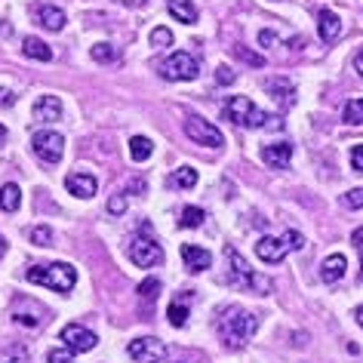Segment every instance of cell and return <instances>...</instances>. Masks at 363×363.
<instances>
[{
	"label": "cell",
	"mask_w": 363,
	"mask_h": 363,
	"mask_svg": "<svg viewBox=\"0 0 363 363\" xmlns=\"http://www.w3.org/2000/svg\"><path fill=\"white\" fill-rule=\"evenodd\" d=\"M130 357L135 363H163L167 360V345H163L160 339H154V335H145V339H133L130 342Z\"/></svg>",
	"instance_id": "cell-9"
},
{
	"label": "cell",
	"mask_w": 363,
	"mask_h": 363,
	"mask_svg": "<svg viewBox=\"0 0 363 363\" xmlns=\"http://www.w3.org/2000/svg\"><path fill=\"white\" fill-rule=\"evenodd\" d=\"M38 22L43 25L47 31H62L65 28V13L59 10V6H52V4H40L38 6Z\"/></svg>",
	"instance_id": "cell-17"
},
{
	"label": "cell",
	"mask_w": 363,
	"mask_h": 363,
	"mask_svg": "<svg viewBox=\"0 0 363 363\" xmlns=\"http://www.w3.org/2000/svg\"><path fill=\"white\" fill-rule=\"evenodd\" d=\"M317 28H320L323 43H333L342 34V19L333 10H320V13H317Z\"/></svg>",
	"instance_id": "cell-16"
},
{
	"label": "cell",
	"mask_w": 363,
	"mask_h": 363,
	"mask_svg": "<svg viewBox=\"0 0 363 363\" xmlns=\"http://www.w3.org/2000/svg\"><path fill=\"white\" fill-rule=\"evenodd\" d=\"M130 259H133V265H139V268H154L163 262V250H160V243L151 238H133Z\"/></svg>",
	"instance_id": "cell-10"
},
{
	"label": "cell",
	"mask_w": 363,
	"mask_h": 363,
	"mask_svg": "<svg viewBox=\"0 0 363 363\" xmlns=\"http://www.w3.org/2000/svg\"><path fill=\"white\" fill-rule=\"evenodd\" d=\"M342 203L348 206V210H360L363 206V188H351L348 194H342Z\"/></svg>",
	"instance_id": "cell-32"
},
{
	"label": "cell",
	"mask_w": 363,
	"mask_h": 363,
	"mask_svg": "<svg viewBox=\"0 0 363 363\" xmlns=\"http://www.w3.org/2000/svg\"><path fill=\"white\" fill-rule=\"evenodd\" d=\"M19 203H22V191H19V185L6 182V185L0 188V210H4V213H16V210H19Z\"/></svg>",
	"instance_id": "cell-21"
},
{
	"label": "cell",
	"mask_w": 363,
	"mask_h": 363,
	"mask_svg": "<svg viewBox=\"0 0 363 363\" xmlns=\"http://www.w3.org/2000/svg\"><path fill=\"white\" fill-rule=\"evenodd\" d=\"M31 280V284L38 286H47V289H56V293H71L77 284V271L68 265V262H52V265H34L28 268V274H25Z\"/></svg>",
	"instance_id": "cell-4"
},
{
	"label": "cell",
	"mask_w": 363,
	"mask_h": 363,
	"mask_svg": "<svg viewBox=\"0 0 363 363\" xmlns=\"http://www.w3.org/2000/svg\"><path fill=\"white\" fill-rule=\"evenodd\" d=\"M13 93H10V89H4V86H0V108H4V105H13Z\"/></svg>",
	"instance_id": "cell-41"
},
{
	"label": "cell",
	"mask_w": 363,
	"mask_h": 363,
	"mask_svg": "<svg viewBox=\"0 0 363 363\" xmlns=\"http://www.w3.org/2000/svg\"><path fill=\"white\" fill-rule=\"evenodd\" d=\"M167 10H169L172 19L182 22V25H194L197 22V6L191 4V0H169Z\"/></svg>",
	"instance_id": "cell-20"
},
{
	"label": "cell",
	"mask_w": 363,
	"mask_h": 363,
	"mask_svg": "<svg viewBox=\"0 0 363 363\" xmlns=\"http://www.w3.org/2000/svg\"><path fill=\"white\" fill-rule=\"evenodd\" d=\"M169 185H172V188H194V185H197V169L179 167V169L169 176Z\"/></svg>",
	"instance_id": "cell-24"
},
{
	"label": "cell",
	"mask_w": 363,
	"mask_h": 363,
	"mask_svg": "<svg viewBox=\"0 0 363 363\" xmlns=\"http://www.w3.org/2000/svg\"><path fill=\"white\" fill-rule=\"evenodd\" d=\"M256 330H259V317L247 314L238 305H228L219 317V335L225 339L228 348H243V345L256 335Z\"/></svg>",
	"instance_id": "cell-2"
},
{
	"label": "cell",
	"mask_w": 363,
	"mask_h": 363,
	"mask_svg": "<svg viewBox=\"0 0 363 363\" xmlns=\"http://www.w3.org/2000/svg\"><path fill=\"white\" fill-rule=\"evenodd\" d=\"M10 363H22V360H10Z\"/></svg>",
	"instance_id": "cell-47"
},
{
	"label": "cell",
	"mask_w": 363,
	"mask_h": 363,
	"mask_svg": "<svg viewBox=\"0 0 363 363\" xmlns=\"http://www.w3.org/2000/svg\"><path fill=\"white\" fill-rule=\"evenodd\" d=\"M225 121L238 123V126H250V130H262V126H271V130H284V117H271L265 111H259L256 102L250 96H231L222 108Z\"/></svg>",
	"instance_id": "cell-1"
},
{
	"label": "cell",
	"mask_w": 363,
	"mask_h": 363,
	"mask_svg": "<svg viewBox=\"0 0 363 363\" xmlns=\"http://www.w3.org/2000/svg\"><path fill=\"white\" fill-rule=\"evenodd\" d=\"M4 135H6V126H4V123H0V139H4Z\"/></svg>",
	"instance_id": "cell-46"
},
{
	"label": "cell",
	"mask_w": 363,
	"mask_h": 363,
	"mask_svg": "<svg viewBox=\"0 0 363 363\" xmlns=\"http://www.w3.org/2000/svg\"><path fill=\"white\" fill-rule=\"evenodd\" d=\"M108 213H111V216H123L126 213V197L123 194H114L111 201H108Z\"/></svg>",
	"instance_id": "cell-36"
},
{
	"label": "cell",
	"mask_w": 363,
	"mask_h": 363,
	"mask_svg": "<svg viewBox=\"0 0 363 363\" xmlns=\"http://www.w3.org/2000/svg\"><path fill=\"white\" fill-rule=\"evenodd\" d=\"M185 135L194 139V145H206V148H222L225 145V135L219 133V126H213L210 121H203L197 114H191L185 121Z\"/></svg>",
	"instance_id": "cell-7"
},
{
	"label": "cell",
	"mask_w": 363,
	"mask_h": 363,
	"mask_svg": "<svg viewBox=\"0 0 363 363\" xmlns=\"http://www.w3.org/2000/svg\"><path fill=\"white\" fill-rule=\"evenodd\" d=\"M157 68H160V77H167V80H194L197 74H201V65H197V59L191 56V52H185V50H179V52H172V56H167Z\"/></svg>",
	"instance_id": "cell-6"
},
{
	"label": "cell",
	"mask_w": 363,
	"mask_h": 363,
	"mask_svg": "<svg viewBox=\"0 0 363 363\" xmlns=\"http://www.w3.org/2000/svg\"><path fill=\"white\" fill-rule=\"evenodd\" d=\"M182 262H185L188 271H206L213 265V256L203 247H194V243H182Z\"/></svg>",
	"instance_id": "cell-14"
},
{
	"label": "cell",
	"mask_w": 363,
	"mask_h": 363,
	"mask_svg": "<svg viewBox=\"0 0 363 363\" xmlns=\"http://www.w3.org/2000/svg\"><path fill=\"white\" fill-rule=\"evenodd\" d=\"M293 160V145L289 142H277L262 148V163H268V169H286Z\"/></svg>",
	"instance_id": "cell-12"
},
{
	"label": "cell",
	"mask_w": 363,
	"mask_h": 363,
	"mask_svg": "<svg viewBox=\"0 0 363 363\" xmlns=\"http://www.w3.org/2000/svg\"><path fill=\"white\" fill-rule=\"evenodd\" d=\"M234 80H238V74H234L228 65H219V68H216V84H219V86H231Z\"/></svg>",
	"instance_id": "cell-34"
},
{
	"label": "cell",
	"mask_w": 363,
	"mask_h": 363,
	"mask_svg": "<svg viewBox=\"0 0 363 363\" xmlns=\"http://www.w3.org/2000/svg\"><path fill=\"white\" fill-rule=\"evenodd\" d=\"M139 296H142V302H154V298L160 296V280L157 277H148V280H142V286H139Z\"/></svg>",
	"instance_id": "cell-28"
},
{
	"label": "cell",
	"mask_w": 363,
	"mask_h": 363,
	"mask_svg": "<svg viewBox=\"0 0 363 363\" xmlns=\"http://www.w3.org/2000/svg\"><path fill=\"white\" fill-rule=\"evenodd\" d=\"M259 43L262 47H271V43H277V34L274 31H259Z\"/></svg>",
	"instance_id": "cell-39"
},
{
	"label": "cell",
	"mask_w": 363,
	"mask_h": 363,
	"mask_svg": "<svg viewBox=\"0 0 363 363\" xmlns=\"http://www.w3.org/2000/svg\"><path fill=\"white\" fill-rule=\"evenodd\" d=\"M34 117H38V121H47V123L59 121L62 117V102L56 96H40L38 102H34Z\"/></svg>",
	"instance_id": "cell-18"
},
{
	"label": "cell",
	"mask_w": 363,
	"mask_h": 363,
	"mask_svg": "<svg viewBox=\"0 0 363 363\" xmlns=\"http://www.w3.org/2000/svg\"><path fill=\"white\" fill-rule=\"evenodd\" d=\"M268 93L277 99V105H280V108H289V105L296 102V86L289 84V80H284V77L268 80Z\"/></svg>",
	"instance_id": "cell-19"
},
{
	"label": "cell",
	"mask_w": 363,
	"mask_h": 363,
	"mask_svg": "<svg viewBox=\"0 0 363 363\" xmlns=\"http://www.w3.org/2000/svg\"><path fill=\"white\" fill-rule=\"evenodd\" d=\"M16 323H22V326H38V317H28V314H16Z\"/></svg>",
	"instance_id": "cell-40"
},
{
	"label": "cell",
	"mask_w": 363,
	"mask_h": 363,
	"mask_svg": "<svg viewBox=\"0 0 363 363\" xmlns=\"http://www.w3.org/2000/svg\"><path fill=\"white\" fill-rule=\"evenodd\" d=\"M302 247H305L302 231H293V228H289L284 238H262V240L256 243V256H259L262 262H268V265H277V262L286 259L289 250H302Z\"/></svg>",
	"instance_id": "cell-5"
},
{
	"label": "cell",
	"mask_w": 363,
	"mask_h": 363,
	"mask_svg": "<svg viewBox=\"0 0 363 363\" xmlns=\"http://www.w3.org/2000/svg\"><path fill=\"white\" fill-rule=\"evenodd\" d=\"M4 256H6V240L0 238V259H4Z\"/></svg>",
	"instance_id": "cell-45"
},
{
	"label": "cell",
	"mask_w": 363,
	"mask_h": 363,
	"mask_svg": "<svg viewBox=\"0 0 363 363\" xmlns=\"http://www.w3.org/2000/svg\"><path fill=\"white\" fill-rule=\"evenodd\" d=\"M354 68H357V71H360V77H363V50L357 52V56H354Z\"/></svg>",
	"instance_id": "cell-42"
},
{
	"label": "cell",
	"mask_w": 363,
	"mask_h": 363,
	"mask_svg": "<svg viewBox=\"0 0 363 363\" xmlns=\"http://www.w3.org/2000/svg\"><path fill=\"white\" fill-rule=\"evenodd\" d=\"M345 268H348V262H345L342 252H333V256H326L323 259V265H320V280L323 284H339V280L345 277Z\"/></svg>",
	"instance_id": "cell-15"
},
{
	"label": "cell",
	"mask_w": 363,
	"mask_h": 363,
	"mask_svg": "<svg viewBox=\"0 0 363 363\" xmlns=\"http://www.w3.org/2000/svg\"><path fill=\"white\" fill-rule=\"evenodd\" d=\"M121 4H123V6H145L148 0H121Z\"/></svg>",
	"instance_id": "cell-43"
},
{
	"label": "cell",
	"mask_w": 363,
	"mask_h": 363,
	"mask_svg": "<svg viewBox=\"0 0 363 363\" xmlns=\"http://www.w3.org/2000/svg\"><path fill=\"white\" fill-rule=\"evenodd\" d=\"M234 56H238V59H243V62H250L252 68H262V65H265V59H262V56H256V52H250L247 47H234Z\"/></svg>",
	"instance_id": "cell-33"
},
{
	"label": "cell",
	"mask_w": 363,
	"mask_h": 363,
	"mask_svg": "<svg viewBox=\"0 0 363 363\" xmlns=\"http://www.w3.org/2000/svg\"><path fill=\"white\" fill-rule=\"evenodd\" d=\"M93 59L105 65V62H114L117 59V50L111 47V43H96V47H93Z\"/></svg>",
	"instance_id": "cell-30"
},
{
	"label": "cell",
	"mask_w": 363,
	"mask_h": 363,
	"mask_svg": "<svg viewBox=\"0 0 363 363\" xmlns=\"http://www.w3.org/2000/svg\"><path fill=\"white\" fill-rule=\"evenodd\" d=\"M225 259H228V284L231 286L243 289V293H256V296H268L271 289H274V284H271L265 274H256V271L247 265V259L234 247L225 250Z\"/></svg>",
	"instance_id": "cell-3"
},
{
	"label": "cell",
	"mask_w": 363,
	"mask_h": 363,
	"mask_svg": "<svg viewBox=\"0 0 363 363\" xmlns=\"http://www.w3.org/2000/svg\"><path fill=\"white\" fill-rule=\"evenodd\" d=\"M154 154V142L148 139V135H133L130 139V157L135 163H142V160H148Z\"/></svg>",
	"instance_id": "cell-23"
},
{
	"label": "cell",
	"mask_w": 363,
	"mask_h": 363,
	"mask_svg": "<svg viewBox=\"0 0 363 363\" xmlns=\"http://www.w3.org/2000/svg\"><path fill=\"white\" fill-rule=\"evenodd\" d=\"M71 357H74V354H71L68 348H56V351H50V363H71Z\"/></svg>",
	"instance_id": "cell-38"
},
{
	"label": "cell",
	"mask_w": 363,
	"mask_h": 363,
	"mask_svg": "<svg viewBox=\"0 0 363 363\" xmlns=\"http://www.w3.org/2000/svg\"><path fill=\"white\" fill-rule=\"evenodd\" d=\"M345 123H351V126L363 123V99H348V105H345Z\"/></svg>",
	"instance_id": "cell-26"
},
{
	"label": "cell",
	"mask_w": 363,
	"mask_h": 363,
	"mask_svg": "<svg viewBox=\"0 0 363 363\" xmlns=\"http://www.w3.org/2000/svg\"><path fill=\"white\" fill-rule=\"evenodd\" d=\"M203 219H206V213L201 210V206H185V210H182L179 225H182V228H201Z\"/></svg>",
	"instance_id": "cell-25"
},
{
	"label": "cell",
	"mask_w": 363,
	"mask_h": 363,
	"mask_svg": "<svg viewBox=\"0 0 363 363\" xmlns=\"http://www.w3.org/2000/svg\"><path fill=\"white\" fill-rule=\"evenodd\" d=\"M31 243L34 247H52V231L47 228V225H38V228H31Z\"/></svg>",
	"instance_id": "cell-29"
},
{
	"label": "cell",
	"mask_w": 363,
	"mask_h": 363,
	"mask_svg": "<svg viewBox=\"0 0 363 363\" xmlns=\"http://www.w3.org/2000/svg\"><path fill=\"white\" fill-rule=\"evenodd\" d=\"M167 317H169L172 326H185V320H188V305L185 302H169Z\"/></svg>",
	"instance_id": "cell-27"
},
{
	"label": "cell",
	"mask_w": 363,
	"mask_h": 363,
	"mask_svg": "<svg viewBox=\"0 0 363 363\" xmlns=\"http://www.w3.org/2000/svg\"><path fill=\"white\" fill-rule=\"evenodd\" d=\"M62 342H65V348L71 354H84V351H93L96 348V333L84 330L80 323H68L65 330H62Z\"/></svg>",
	"instance_id": "cell-11"
},
{
	"label": "cell",
	"mask_w": 363,
	"mask_h": 363,
	"mask_svg": "<svg viewBox=\"0 0 363 363\" xmlns=\"http://www.w3.org/2000/svg\"><path fill=\"white\" fill-rule=\"evenodd\" d=\"M22 50H25V56H28V59H38V62H50L52 59V50L40 38H25Z\"/></svg>",
	"instance_id": "cell-22"
},
{
	"label": "cell",
	"mask_w": 363,
	"mask_h": 363,
	"mask_svg": "<svg viewBox=\"0 0 363 363\" xmlns=\"http://www.w3.org/2000/svg\"><path fill=\"white\" fill-rule=\"evenodd\" d=\"M31 148L43 163H59L62 154H65V139L52 130H40V133H34Z\"/></svg>",
	"instance_id": "cell-8"
},
{
	"label": "cell",
	"mask_w": 363,
	"mask_h": 363,
	"mask_svg": "<svg viewBox=\"0 0 363 363\" xmlns=\"http://www.w3.org/2000/svg\"><path fill=\"white\" fill-rule=\"evenodd\" d=\"M351 169L363 172V145H354V148H351Z\"/></svg>",
	"instance_id": "cell-37"
},
{
	"label": "cell",
	"mask_w": 363,
	"mask_h": 363,
	"mask_svg": "<svg viewBox=\"0 0 363 363\" xmlns=\"http://www.w3.org/2000/svg\"><path fill=\"white\" fill-rule=\"evenodd\" d=\"M151 47H172V31L169 28H154L151 31Z\"/></svg>",
	"instance_id": "cell-31"
},
{
	"label": "cell",
	"mask_w": 363,
	"mask_h": 363,
	"mask_svg": "<svg viewBox=\"0 0 363 363\" xmlns=\"http://www.w3.org/2000/svg\"><path fill=\"white\" fill-rule=\"evenodd\" d=\"M65 188L74 197H80V201H86V197L96 194L99 182H96V176H89V172H71V176L65 179Z\"/></svg>",
	"instance_id": "cell-13"
},
{
	"label": "cell",
	"mask_w": 363,
	"mask_h": 363,
	"mask_svg": "<svg viewBox=\"0 0 363 363\" xmlns=\"http://www.w3.org/2000/svg\"><path fill=\"white\" fill-rule=\"evenodd\" d=\"M351 243H354V250L360 252V284H363V225H360V228H354Z\"/></svg>",
	"instance_id": "cell-35"
},
{
	"label": "cell",
	"mask_w": 363,
	"mask_h": 363,
	"mask_svg": "<svg viewBox=\"0 0 363 363\" xmlns=\"http://www.w3.org/2000/svg\"><path fill=\"white\" fill-rule=\"evenodd\" d=\"M354 317H357V323L363 326V305H357V311H354Z\"/></svg>",
	"instance_id": "cell-44"
}]
</instances>
